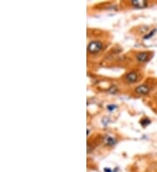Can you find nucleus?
I'll return each instance as SVG.
<instances>
[{
  "mask_svg": "<svg viewBox=\"0 0 157 172\" xmlns=\"http://www.w3.org/2000/svg\"><path fill=\"white\" fill-rule=\"evenodd\" d=\"M115 108H116V106H113V105H112V104H111V105H109V106H107V109H108L109 111H113Z\"/></svg>",
  "mask_w": 157,
  "mask_h": 172,
  "instance_id": "1a4fd4ad",
  "label": "nucleus"
},
{
  "mask_svg": "<svg viewBox=\"0 0 157 172\" xmlns=\"http://www.w3.org/2000/svg\"><path fill=\"white\" fill-rule=\"evenodd\" d=\"M141 123H142L143 126H148V125L150 123V120H149V119H148V118L142 119V120L141 121Z\"/></svg>",
  "mask_w": 157,
  "mask_h": 172,
  "instance_id": "6e6552de",
  "label": "nucleus"
},
{
  "mask_svg": "<svg viewBox=\"0 0 157 172\" xmlns=\"http://www.w3.org/2000/svg\"><path fill=\"white\" fill-rule=\"evenodd\" d=\"M131 4L134 7V8H138V9H142V8H146L149 6V3L147 1H139V0H135V1H132Z\"/></svg>",
  "mask_w": 157,
  "mask_h": 172,
  "instance_id": "39448f33",
  "label": "nucleus"
},
{
  "mask_svg": "<svg viewBox=\"0 0 157 172\" xmlns=\"http://www.w3.org/2000/svg\"><path fill=\"white\" fill-rule=\"evenodd\" d=\"M150 91V87L147 84H141L139 86H137L135 89H134V92L138 95H142V96H144V95H147L149 94Z\"/></svg>",
  "mask_w": 157,
  "mask_h": 172,
  "instance_id": "f03ea898",
  "label": "nucleus"
},
{
  "mask_svg": "<svg viewBox=\"0 0 157 172\" xmlns=\"http://www.w3.org/2000/svg\"><path fill=\"white\" fill-rule=\"evenodd\" d=\"M104 142L105 143L106 145H109V146H113L116 143V139L112 137V136H106L104 138Z\"/></svg>",
  "mask_w": 157,
  "mask_h": 172,
  "instance_id": "423d86ee",
  "label": "nucleus"
},
{
  "mask_svg": "<svg viewBox=\"0 0 157 172\" xmlns=\"http://www.w3.org/2000/svg\"><path fill=\"white\" fill-rule=\"evenodd\" d=\"M156 32V29H154V30H153L152 31H150V33H149V34H147V35H146L145 37H143V38H144V39H148V38H151V37H152V36H153V35H154V34H155Z\"/></svg>",
  "mask_w": 157,
  "mask_h": 172,
  "instance_id": "0eeeda50",
  "label": "nucleus"
},
{
  "mask_svg": "<svg viewBox=\"0 0 157 172\" xmlns=\"http://www.w3.org/2000/svg\"><path fill=\"white\" fill-rule=\"evenodd\" d=\"M151 57V53L149 52H141L136 54V59L140 63H145Z\"/></svg>",
  "mask_w": 157,
  "mask_h": 172,
  "instance_id": "20e7f679",
  "label": "nucleus"
},
{
  "mask_svg": "<svg viewBox=\"0 0 157 172\" xmlns=\"http://www.w3.org/2000/svg\"><path fill=\"white\" fill-rule=\"evenodd\" d=\"M102 48H103V44L101 41L94 40L88 44L87 52L90 54H97L98 52H100L102 50Z\"/></svg>",
  "mask_w": 157,
  "mask_h": 172,
  "instance_id": "f257e3e1",
  "label": "nucleus"
},
{
  "mask_svg": "<svg viewBox=\"0 0 157 172\" xmlns=\"http://www.w3.org/2000/svg\"><path fill=\"white\" fill-rule=\"evenodd\" d=\"M124 78H125L127 83H128V84H134V83H136L139 80V76H138V74L136 72L131 71V72L127 73Z\"/></svg>",
  "mask_w": 157,
  "mask_h": 172,
  "instance_id": "7ed1b4c3",
  "label": "nucleus"
}]
</instances>
